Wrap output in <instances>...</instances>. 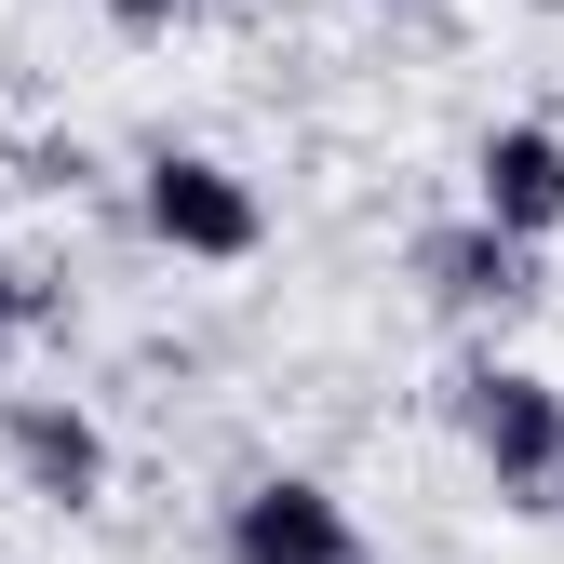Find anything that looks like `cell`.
Listing matches in <instances>:
<instances>
[{"mask_svg":"<svg viewBox=\"0 0 564 564\" xmlns=\"http://www.w3.org/2000/svg\"><path fill=\"white\" fill-rule=\"evenodd\" d=\"M134 229H149L162 256H188V269H242L256 242H269V202H256V175L242 162H216V149H162L134 162Z\"/></svg>","mask_w":564,"mask_h":564,"instance_id":"obj_2","label":"cell"},{"mask_svg":"<svg viewBox=\"0 0 564 564\" xmlns=\"http://www.w3.org/2000/svg\"><path fill=\"white\" fill-rule=\"evenodd\" d=\"M364 564H377V551H364Z\"/></svg>","mask_w":564,"mask_h":564,"instance_id":"obj_12","label":"cell"},{"mask_svg":"<svg viewBox=\"0 0 564 564\" xmlns=\"http://www.w3.org/2000/svg\"><path fill=\"white\" fill-rule=\"evenodd\" d=\"M0 470H14L41 511H95L121 457H108V416L82 390H0Z\"/></svg>","mask_w":564,"mask_h":564,"instance_id":"obj_4","label":"cell"},{"mask_svg":"<svg viewBox=\"0 0 564 564\" xmlns=\"http://www.w3.org/2000/svg\"><path fill=\"white\" fill-rule=\"evenodd\" d=\"M28 188H95V149L67 134V149H28Z\"/></svg>","mask_w":564,"mask_h":564,"instance_id":"obj_8","label":"cell"},{"mask_svg":"<svg viewBox=\"0 0 564 564\" xmlns=\"http://www.w3.org/2000/svg\"><path fill=\"white\" fill-rule=\"evenodd\" d=\"M403 282H416L444 323H511V310L551 296V269H538L511 229H484V216H431V229L403 242Z\"/></svg>","mask_w":564,"mask_h":564,"instance_id":"obj_3","label":"cell"},{"mask_svg":"<svg viewBox=\"0 0 564 564\" xmlns=\"http://www.w3.org/2000/svg\"><path fill=\"white\" fill-rule=\"evenodd\" d=\"M216 564H364V524L323 470H256L216 524Z\"/></svg>","mask_w":564,"mask_h":564,"instance_id":"obj_5","label":"cell"},{"mask_svg":"<svg viewBox=\"0 0 564 564\" xmlns=\"http://www.w3.org/2000/svg\"><path fill=\"white\" fill-rule=\"evenodd\" d=\"M444 416L470 431L484 484H498V511H524V524H551V511H564V377L470 349V364L444 377Z\"/></svg>","mask_w":564,"mask_h":564,"instance_id":"obj_1","label":"cell"},{"mask_svg":"<svg viewBox=\"0 0 564 564\" xmlns=\"http://www.w3.org/2000/svg\"><path fill=\"white\" fill-rule=\"evenodd\" d=\"M538 14H564V0H538Z\"/></svg>","mask_w":564,"mask_h":564,"instance_id":"obj_11","label":"cell"},{"mask_svg":"<svg viewBox=\"0 0 564 564\" xmlns=\"http://www.w3.org/2000/svg\"><path fill=\"white\" fill-rule=\"evenodd\" d=\"M377 14H431V0H377ZM431 28H444V14H431Z\"/></svg>","mask_w":564,"mask_h":564,"instance_id":"obj_10","label":"cell"},{"mask_svg":"<svg viewBox=\"0 0 564 564\" xmlns=\"http://www.w3.org/2000/svg\"><path fill=\"white\" fill-rule=\"evenodd\" d=\"M95 14H108V28H175L188 0H95Z\"/></svg>","mask_w":564,"mask_h":564,"instance_id":"obj_9","label":"cell"},{"mask_svg":"<svg viewBox=\"0 0 564 564\" xmlns=\"http://www.w3.org/2000/svg\"><path fill=\"white\" fill-rule=\"evenodd\" d=\"M41 323H67V296H54L28 256H0V349H14V336H41Z\"/></svg>","mask_w":564,"mask_h":564,"instance_id":"obj_7","label":"cell"},{"mask_svg":"<svg viewBox=\"0 0 564 564\" xmlns=\"http://www.w3.org/2000/svg\"><path fill=\"white\" fill-rule=\"evenodd\" d=\"M470 216L511 229L524 256L564 229V121H484V149H470Z\"/></svg>","mask_w":564,"mask_h":564,"instance_id":"obj_6","label":"cell"}]
</instances>
